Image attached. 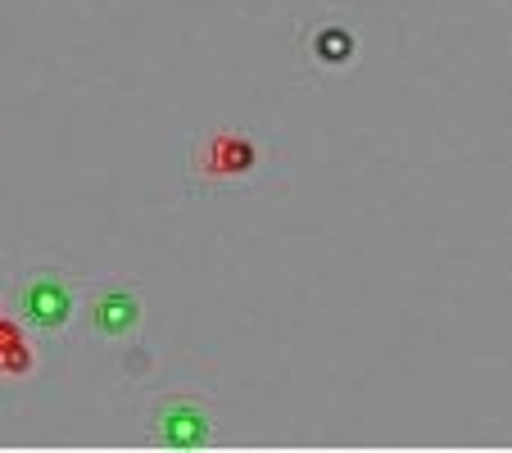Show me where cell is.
<instances>
[{
    "mask_svg": "<svg viewBox=\"0 0 512 453\" xmlns=\"http://www.w3.org/2000/svg\"><path fill=\"white\" fill-rule=\"evenodd\" d=\"M263 145L241 127H213L191 150V186L200 191H223V186H245L259 177Z\"/></svg>",
    "mask_w": 512,
    "mask_h": 453,
    "instance_id": "2",
    "label": "cell"
},
{
    "mask_svg": "<svg viewBox=\"0 0 512 453\" xmlns=\"http://www.w3.org/2000/svg\"><path fill=\"white\" fill-rule=\"evenodd\" d=\"M14 313L32 336L59 340L78 318V281L55 263H41V268L23 272L19 286H14Z\"/></svg>",
    "mask_w": 512,
    "mask_h": 453,
    "instance_id": "1",
    "label": "cell"
},
{
    "mask_svg": "<svg viewBox=\"0 0 512 453\" xmlns=\"http://www.w3.org/2000/svg\"><path fill=\"white\" fill-rule=\"evenodd\" d=\"M354 32L345 28L340 19H331V23H318V28L309 32V50H313V64H322V68H345L349 59H354Z\"/></svg>",
    "mask_w": 512,
    "mask_h": 453,
    "instance_id": "6",
    "label": "cell"
},
{
    "mask_svg": "<svg viewBox=\"0 0 512 453\" xmlns=\"http://www.w3.org/2000/svg\"><path fill=\"white\" fill-rule=\"evenodd\" d=\"M141 322H145V299L132 281H100V286L87 295L91 336L123 345V340H132L136 331H141Z\"/></svg>",
    "mask_w": 512,
    "mask_h": 453,
    "instance_id": "4",
    "label": "cell"
},
{
    "mask_svg": "<svg viewBox=\"0 0 512 453\" xmlns=\"http://www.w3.org/2000/svg\"><path fill=\"white\" fill-rule=\"evenodd\" d=\"M145 435L164 449H209L213 444V408L204 395L191 390H173L159 395L150 417H145Z\"/></svg>",
    "mask_w": 512,
    "mask_h": 453,
    "instance_id": "3",
    "label": "cell"
},
{
    "mask_svg": "<svg viewBox=\"0 0 512 453\" xmlns=\"http://www.w3.org/2000/svg\"><path fill=\"white\" fill-rule=\"evenodd\" d=\"M37 367V349H32V331L23 327L19 313L0 309V381H23Z\"/></svg>",
    "mask_w": 512,
    "mask_h": 453,
    "instance_id": "5",
    "label": "cell"
}]
</instances>
